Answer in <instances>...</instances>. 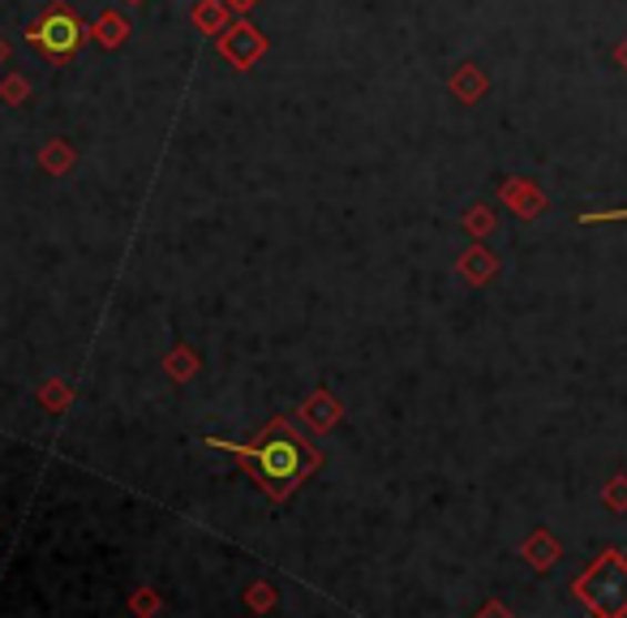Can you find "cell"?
Returning <instances> with one entry per match:
<instances>
[{
	"instance_id": "6da1fadb",
	"label": "cell",
	"mask_w": 627,
	"mask_h": 618,
	"mask_svg": "<svg viewBox=\"0 0 627 618\" xmlns=\"http://www.w3.org/2000/svg\"><path fill=\"white\" fill-rule=\"evenodd\" d=\"M211 447H220V452H232V456L250 459L254 468H259V477H263L271 489H289L297 486L301 477L318 464V456H310L301 443H293V438H266V443H259V447H236V443H211Z\"/></svg>"
},
{
	"instance_id": "7a4b0ae2",
	"label": "cell",
	"mask_w": 627,
	"mask_h": 618,
	"mask_svg": "<svg viewBox=\"0 0 627 618\" xmlns=\"http://www.w3.org/2000/svg\"><path fill=\"white\" fill-rule=\"evenodd\" d=\"M619 585H627V567L619 554H606L597 558L594 571L580 576V601H589V610L601 618H624L627 615V592H619Z\"/></svg>"
},
{
	"instance_id": "3957f363",
	"label": "cell",
	"mask_w": 627,
	"mask_h": 618,
	"mask_svg": "<svg viewBox=\"0 0 627 618\" xmlns=\"http://www.w3.org/2000/svg\"><path fill=\"white\" fill-rule=\"evenodd\" d=\"M82 39H87V27L69 9H48L31 27V43L43 57H52V61H69L82 48Z\"/></svg>"
},
{
	"instance_id": "277c9868",
	"label": "cell",
	"mask_w": 627,
	"mask_h": 618,
	"mask_svg": "<svg viewBox=\"0 0 627 618\" xmlns=\"http://www.w3.org/2000/svg\"><path fill=\"white\" fill-rule=\"evenodd\" d=\"M528 558H533L537 567H550V563H555V546H550L546 537H533V541H528Z\"/></svg>"
}]
</instances>
